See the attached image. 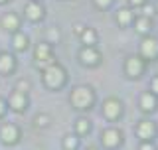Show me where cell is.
Returning a JSON list of instances; mask_svg holds the SVG:
<instances>
[{
    "instance_id": "obj_1",
    "label": "cell",
    "mask_w": 158,
    "mask_h": 150,
    "mask_svg": "<svg viewBox=\"0 0 158 150\" xmlns=\"http://www.w3.org/2000/svg\"><path fill=\"white\" fill-rule=\"evenodd\" d=\"M65 81H67V73L59 63H52V65H48L46 69H42L44 87L52 89V91H57V89H61L63 85H65Z\"/></svg>"
},
{
    "instance_id": "obj_2",
    "label": "cell",
    "mask_w": 158,
    "mask_h": 150,
    "mask_svg": "<svg viewBox=\"0 0 158 150\" xmlns=\"http://www.w3.org/2000/svg\"><path fill=\"white\" fill-rule=\"evenodd\" d=\"M69 101H71L73 109H77V111H89L95 103V93L89 85H75L71 89Z\"/></svg>"
},
{
    "instance_id": "obj_3",
    "label": "cell",
    "mask_w": 158,
    "mask_h": 150,
    "mask_svg": "<svg viewBox=\"0 0 158 150\" xmlns=\"http://www.w3.org/2000/svg\"><path fill=\"white\" fill-rule=\"evenodd\" d=\"M34 59H36V67L38 69H46L48 65L56 63V59H53V46L48 44V42L38 44L36 52H34Z\"/></svg>"
},
{
    "instance_id": "obj_4",
    "label": "cell",
    "mask_w": 158,
    "mask_h": 150,
    "mask_svg": "<svg viewBox=\"0 0 158 150\" xmlns=\"http://www.w3.org/2000/svg\"><path fill=\"white\" fill-rule=\"evenodd\" d=\"M146 65H148V61L142 59L140 56H128L125 59V75L128 79H140Z\"/></svg>"
},
{
    "instance_id": "obj_5",
    "label": "cell",
    "mask_w": 158,
    "mask_h": 150,
    "mask_svg": "<svg viewBox=\"0 0 158 150\" xmlns=\"http://www.w3.org/2000/svg\"><path fill=\"white\" fill-rule=\"evenodd\" d=\"M138 56L146 61H152V59L158 57V38L154 36H144L138 46Z\"/></svg>"
},
{
    "instance_id": "obj_6",
    "label": "cell",
    "mask_w": 158,
    "mask_h": 150,
    "mask_svg": "<svg viewBox=\"0 0 158 150\" xmlns=\"http://www.w3.org/2000/svg\"><path fill=\"white\" fill-rule=\"evenodd\" d=\"M103 117L107 119V121H118V119L123 117V103L118 101L117 97H109L103 101Z\"/></svg>"
},
{
    "instance_id": "obj_7",
    "label": "cell",
    "mask_w": 158,
    "mask_h": 150,
    "mask_svg": "<svg viewBox=\"0 0 158 150\" xmlns=\"http://www.w3.org/2000/svg\"><path fill=\"white\" fill-rule=\"evenodd\" d=\"M101 144L107 150H115L123 144V132L117 127H109L101 132Z\"/></svg>"
},
{
    "instance_id": "obj_8",
    "label": "cell",
    "mask_w": 158,
    "mask_h": 150,
    "mask_svg": "<svg viewBox=\"0 0 158 150\" xmlns=\"http://www.w3.org/2000/svg\"><path fill=\"white\" fill-rule=\"evenodd\" d=\"M101 52L95 48V46H83L81 48V52H79V61L83 63V65H87V67H95L101 63Z\"/></svg>"
},
{
    "instance_id": "obj_9",
    "label": "cell",
    "mask_w": 158,
    "mask_h": 150,
    "mask_svg": "<svg viewBox=\"0 0 158 150\" xmlns=\"http://www.w3.org/2000/svg\"><path fill=\"white\" fill-rule=\"evenodd\" d=\"M135 132H136V136L140 138V142L142 140H154L156 134H158V127H156L154 121H148V119H144V121H138Z\"/></svg>"
},
{
    "instance_id": "obj_10",
    "label": "cell",
    "mask_w": 158,
    "mask_h": 150,
    "mask_svg": "<svg viewBox=\"0 0 158 150\" xmlns=\"http://www.w3.org/2000/svg\"><path fill=\"white\" fill-rule=\"evenodd\" d=\"M22 136V131L18 128V124L14 123H4L0 127V140L4 144H16Z\"/></svg>"
},
{
    "instance_id": "obj_11",
    "label": "cell",
    "mask_w": 158,
    "mask_h": 150,
    "mask_svg": "<svg viewBox=\"0 0 158 150\" xmlns=\"http://www.w3.org/2000/svg\"><path fill=\"white\" fill-rule=\"evenodd\" d=\"M28 93H20V91H14V93H10V97H8V101H6V107L8 109H12V111H16V113H24L28 109Z\"/></svg>"
},
{
    "instance_id": "obj_12",
    "label": "cell",
    "mask_w": 158,
    "mask_h": 150,
    "mask_svg": "<svg viewBox=\"0 0 158 150\" xmlns=\"http://www.w3.org/2000/svg\"><path fill=\"white\" fill-rule=\"evenodd\" d=\"M24 16H26L30 22H40V20H44V16H46V10H44V6L40 2L30 0L26 6H24Z\"/></svg>"
},
{
    "instance_id": "obj_13",
    "label": "cell",
    "mask_w": 158,
    "mask_h": 150,
    "mask_svg": "<svg viewBox=\"0 0 158 150\" xmlns=\"http://www.w3.org/2000/svg\"><path fill=\"white\" fill-rule=\"evenodd\" d=\"M0 26H2V30L14 34V32H18V30L22 28V20H20V16L16 12H6L2 18H0Z\"/></svg>"
},
{
    "instance_id": "obj_14",
    "label": "cell",
    "mask_w": 158,
    "mask_h": 150,
    "mask_svg": "<svg viewBox=\"0 0 158 150\" xmlns=\"http://www.w3.org/2000/svg\"><path fill=\"white\" fill-rule=\"evenodd\" d=\"M138 105H140V111L142 113H154L156 107H158V97L154 93L146 91L140 95V99H138Z\"/></svg>"
},
{
    "instance_id": "obj_15",
    "label": "cell",
    "mask_w": 158,
    "mask_h": 150,
    "mask_svg": "<svg viewBox=\"0 0 158 150\" xmlns=\"http://www.w3.org/2000/svg\"><path fill=\"white\" fill-rule=\"evenodd\" d=\"M14 69H16V57L10 52H0V73L10 75Z\"/></svg>"
},
{
    "instance_id": "obj_16",
    "label": "cell",
    "mask_w": 158,
    "mask_h": 150,
    "mask_svg": "<svg viewBox=\"0 0 158 150\" xmlns=\"http://www.w3.org/2000/svg\"><path fill=\"white\" fill-rule=\"evenodd\" d=\"M132 24H135V30L140 36H150V32H152V20L150 18H146V16H138L132 20Z\"/></svg>"
},
{
    "instance_id": "obj_17",
    "label": "cell",
    "mask_w": 158,
    "mask_h": 150,
    "mask_svg": "<svg viewBox=\"0 0 158 150\" xmlns=\"http://www.w3.org/2000/svg\"><path fill=\"white\" fill-rule=\"evenodd\" d=\"M28 46H30V38L22 32V30H18V32L12 34V48L16 49V52H26Z\"/></svg>"
},
{
    "instance_id": "obj_18",
    "label": "cell",
    "mask_w": 158,
    "mask_h": 150,
    "mask_svg": "<svg viewBox=\"0 0 158 150\" xmlns=\"http://www.w3.org/2000/svg\"><path fill=\"white\" fill-rule=\"evenodd\" d=\"M73 134H77L79 138L81 136H87L89 132H91V121H89L87 117H79L77 121H75V124H73Z\"/></svg>"
},
{
    "instance_id": "obj_19",
    "label": "cell",
    "mask_w": 158,
    "mask_h": 150,
    "mask_svg": "<svg viewBox=\"0 0 158 150\" xmlns=\"http://www.w3.org/2000/svg\"><path fill=\"white\" fill-rule=\"evenodd\" d=\"M115 18H117V24H118V26L125 28V26H131V24H132L135 14H132L131 8H118L117 14H115Z\"/></svg>"
},
{
    "instance_id": "obj_20",
    "label": "cell",
    "mask_w": 158,
    "mask_h": 150,
    "mask_svg": "<svg viewBox=\"0 0 158 150\" xmlns=\"http://www.w3.org/2000/svg\"><path fill=\"white\" fill-rule=\"evenodd\" d=\"M79 38H81L83 46H95L97 40H99V36H97L95 30H93V28H87V26H85V30H83V34H81Z\"/></svg>"
},
{
    "instance_id": "obj_21",
    "label": "cell",
    "mask_w": 158,
    "mask_h": 150,
    "mask_svg": "<svg viewBox=\"0 0 158 150\" xmlns=\"http://www.w3.org/2000/svg\"><path fill=\"white\" fill-rule=\"evenodd\" d=\"M61 146H63V150H77L79 148V136L77 134H65Z\"/></svg>"
},
{
    "instance_id": "obj_22",
    "label": "cell",
    "mask_w": 158,
    "mask_h": 150,
    "mask_svg": "<svg viewBox=\"0 0 158 150\" xmlns=\"http://www.w3.org/2000/svg\"><path fill=\"white\" fill-rule=\"evenodd\" d=\"M49 123H52V117L48 113H40L34 117V127H38V128H48Z\"/></svg>"
},
{
    "instance_id": "obj_23",
    "label": "cell",
    "mask_w": 158,
    "mask_h": 150,
    "mask_svg": "<svg viewBox=\"0 0 158 150\" xmlns=\"http://www.w3.org/2000/svg\"><path fill=\"white\" fill-rule=\"evenodd\" d=\"M59 42V32H57V28H49L48 30V44H57Z\"/></svg>"
},
{
    "instance_id": "obj_24",
    "label": "cell",
    "mask_w": 158,
    "mask_h": 150,
    "mask_svg": "<svg viewBox=\"0 0 158 150\" xmlns=\"http://www.w3.org/2000/svg\"><path fill=\"white\" fill-rule=\"evenodd\" d=\"M140 8H142V12H144L142 16H146V18H150V20L154 18V14H156V12H154V6H152V4H142Z\"/></svg>"
},
{
    "instance_id": "obj_25",
    "label": "cell",
    "mask_w": 158,
    "mask_h": 150,
    "mask_svg": "<svg viewBox=\"0 0 158 150\" xmlns=\"http://www.w3.org/2000/svg\"><path fill=\"white\" fill-rule=\"evenodd\" d=\"M16 91H20V93H28V91H30V83L26 81V79H20V81L16 83Z\"/></svg>"
},
{
    "instance_id": "obj_26",
    "label": "cell",
    "mask_w": 158,
    "mask_h": 150,
    "mask_svg": "<svg viewBox=\"0 0 158 150\" xmlns=\"http://www.w3.org/2000/svg\"><path fill=\"white\" fill-rule=\"evenodd\" d=\"M138 150H156V144L154 140H142L138 144Z\"/></svg>"
},
{
    "instance_id": "obj_27",
    "label": "cell",
    "mask_w": 158,
    "mask_h": 150,
    "mask_svg": "<svg viewBox=\"0 0 158 150\" xmlns=\"http://www.w3.org/2000/svg\"><path fill=\"white\" fill-rule=\"evenodd\" d=\"M93 4H95V6L97 8H109V6H111V4H113V0H93Z\"/></svg>"
},
{
    "instance_id": "obj_28",
    "label": "cell",
    "mask_w": 158,
    "mask_h": 150,
    "mask_svg": "<svg viewBox=\"0 0 158 150\" xmlns=\"http://www.w3.org/2000/svg\"><path fill=\"white\" fill-rule=\"evenodd\" d=\"M150 93H154L156 97H158V75H154L152 81H150Z\"/></svg>"
},
{
    "instance_id": "obj_29",
    "label": "cell",
    "mask_w": 158,
    "mask_h": 150,
    "mask_svg": "<svg viewBox=\"0 0 158 150\" xmlns=\"http://www.w3.org/2000/svg\"><path fill=\"white\" fill-rule=\"evenodd\" d=\"M83 30H85V26H83V24H73V34H75V36H81L83 34Z\"/></svg>"
},
{
    "instance_id": "obj_30",
    "label": "cell",
    "mask_w": 158,
    "mask_h": 150,
    "mask_svg": "<svg viewBox=\"0 0 158 150\" xmlns=\"http://www.w3.org/2000/svg\"><path fill=\"white\" fill-rule=\"evenodd\" d=\"M131 4V8H140L142 4H146V0H127Z\"/></svg>"
},
{
    "instance_id": "obj_31",
    "label": "cell",
    "mask_w": 158,
    "mask_h": 150,
    "mask_svg": "<svg viewBox=\"0 0 158 150\" xmlns=\"http://www.w3.org/2000/svg\"><path fill=\"white\" fill-rule=\"evenodd\" d=\"M6 103H4V99H0V119H2L4 117V115H6Z\"/></svg>"
},
{
    "instance_id": "obj_32",
    "label": "cell",
    "mask_w": 158,
    "mask_h": 150,
    "mask_svg": "<svg viewBox=\"0 0 158 150\" xmlns=\"http://www.w3.org/2000/svg\"><path fill=\"white\" fill-rule=\"evenodd\" d=\"M85 150H99V148H97V146H87Z\"/></svg>"
},
{
    "instance_id": "obj_33",
    "label": "cell",
    "mask_w": 158,
    "mask_h": 150,
    "mask_svg": "<svg viewBox=\"0 0 158 150\" xmlns=\"http://www.w3.org/2000/svg\"><path fill=\"white\" fill-rule=\"evenodd\" d=\"M6 2H10V0H0V4H6Z\"/></svg>"
},
{
    "instance_id": "obj_34",
    "label": "cell",
    "mask_w": 158,
    "mask_h": 150,
    "mask_svg": "<svg viewBox=\"0 0 158 150\" xmlns=\"http://www.w3.org/2000/svg\"><path fill=\"white\" fill-rule=\"evenodd\" d=\"M36 2H40V0H36Z\"/></svg>"
}]
</instances>
